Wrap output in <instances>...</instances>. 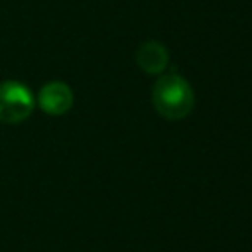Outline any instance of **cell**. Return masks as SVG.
<instances>
[{
	"instance_id": "6da1fadb",
	"label": "cell",
	"mask_w": 252,
	"mask_h": 252,
	"mask_svg": "<svg viewBox=\"0 0 252 252\" xmlns=\"http://www.w3.org/2000/svg\"><path fill=\"white\" fill-rule=\"evenodd\" d=\"M152 102H154V108L163 118L181 120L193 110L195 94L191 85L183 77L169 73V75H161L156 81L152 91Z\"/></svg>"
},
{
	"instance_id": "7a4b0ae2",
	"label": "cell",
	"mask_w": 252,
	"mask_h": 252,
	"mask_svg": "<svg viewBox=\"0 0 252 252\" xmlns=\"http://www.w3.org/2000/svg\"><path fill=\"white\" fill-rule=\"evenodd\" d=\"M35 98L32 91L20 81L0 83V122L20 124L33 112Z\"/></svg>"
},
{
	"instance_id": "3957f363",
	"label": "cell",
	"mask_w": 252,
	"mask_h": 252,
	"mask_svg": "<svg viewBox=\"0 0 252 252\" xmlns=\"http://www.w3.org/2000/svg\"><path fill=\"white\" fill-rule=\"evenodd\" d=\"M35 104L45 114L61 116L73 106V91L63 81H49L39 89Z\"/></svg>"
},
{
	"instance_id": "277c9868",
	"label": "cell",
	"mask_w": 252,
	"mask_h": 252,
	"mask_svg": "<svg viewBox=\"0 0 252 252\" xmlns=\"http://www.w3.org/2000/svg\"><path fill=\"white\" fill-rule=\"evenodd\" d=\"M136 63L148 75H159L169 63V53L159 41H146L136 51Z\"/></svg>"
}]
</instances>
